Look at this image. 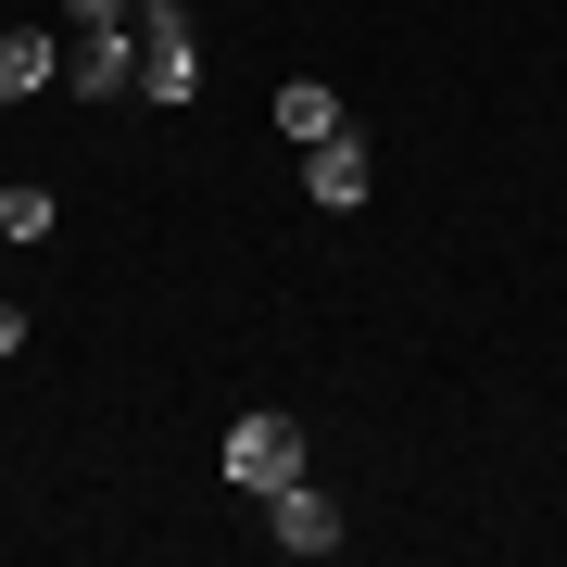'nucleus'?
<instances>
[{"label":"nucleus","instance_id":"1","mask_svg":"<svg viewBox=\"0 0 567 567\" xmlns=\"http://www.w3.org/2000/svg\"><path fill=\"white\" fill-rule=\"evenodd\" d=\"M140 102H203V39H189L177 0H140Z\"/></svg>","mask_w":567,"mask_h":567},{"label":"nucleus","instance_id":"2","mask_svg":"<svg viewBox=\"0 0 567 567\" xmlns=\"http://www.w3.org/2000/svg\"><path fill=\"white\" fill-rule=\"evenodd\" d=\"M227 480H240V492H290V480H303V429H290V416H240V429H227Z\"/></svg>","mask_w":567,"mask_h":567},{"label":"nucleus","instance_id":"3","mask_svg":"<svg viewBox=\"0 0 567 567\" xmlns=\"http://www.w3.org/2000/svg\"><path fill=\"white\" fill-rule=\"evenodd\" d=\"M265 543H278V555H341V505H328V492L316 480H290V492H265Z\"/></svg>","mask_w":567,"mask_h":567},{"label":"nucleus","instance_id":"4","mask_svg":"<svg viewBox=\"0 0 567 567\" xmlns=\"http://www.w3.org/2000/svg\"><path fill=\"white\" fill-rule=\"evenodd\" d=\"M63 76H76L89 102H114V89H140V13H126V25H76V51H63Z\"/></svg>","mask_w":567,"mask_h":567},{"label":"nucleus","instance_id":"5","mask_svg":"<svg viewBox=\"0 0 567 567\" xmlns=\"http://www.w3.org/2000/svg\"><path fill=\"white\" fill-rule=\"evenodd\" d=\"M365 177H379V164H365V140H353V126H341V140H316V152H303V189H316L328 215H353V203H365Z\"/></svg>","mask_w":567,"mask_h":567},{"label":"nucleus","instance_id":"6","mask_svg":"<svg viewBox=\"0 0 567 567\" xmlns=\"http://www.w3.org/2000/svg\"><path fill=\"white\" fill-rule=\"evenodd\" d=\"M51 76H63V39H39V25H0V102H39Z\"/></svg>","mask_w":567,"mask_h":567},{"label":"nucleus","instance_id":"7","mask_svg":"<svg viewBox=\"0 0 567 567\" xmlns=\"http://www.w3.org/2000/svg\"><path fill=\"white\" fill-rule=\"evenodd\" d=\"M278 140H290V152L341 140V89H328V76H290V89H278Z\"/></svg>","mask_w":567,"mask_h":567},{"label":"nucleus","instance_id":"8","mask_svg":"<svg viewBox=\"0 0 567 567\" xmlns=\"http://www.w3.org/2000/svg\"><path fill=\"white\" fill-rule=\"evenodd\" d=\"M51 227H63V203H51L39 177H13V189H0V240H13V252H25V240H51Z\"/></svg>","mask_w":567,"mask_h":567},{"label":"nucleus","instance_id":"9","mask_svg":"<svg viewBox=\"0 0 567 567\" xmlns=\"http://www.w3.org/2000/svg\"><path fill=\"white\" fill-rule=\"evenodd\" d=\"M25 341H39V316H25V303H0V365H13Z\"/></svg>","mask_w":567,"mask_h":567},{"label":"nucleus","instance_id":"10","mask_svg":"<svg viewBox=\"0 0 567 567\" xmlns=\"http://www.w3.org/2000/svg\"><path fill=\"white\" fill-rule=\"evenodd\" d=\"M63 13H76V25H126L140 0H63Z\"/></svg>","mask_w":567,"mask_h":567},{"label":"nucleus","instance_id":"11","mask_svg":"<svg viewBox=\"0 0 567 567\" xmlns=\"http://www.w3.org/2000/svg\"><path fill=\"white\" fill-rule=\"evenodd\" d=\"M0 252H13V240H0Z\"/></svg>","mask_w":567,"mask_h":567}]
</instances>
